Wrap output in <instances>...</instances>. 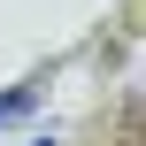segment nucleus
Instances as JSON below:
<instances>
[{"label": "nucleus", "mask_w": 146, "mask_h": 146, "mask_svg": "<svg viewBox=\"0 0 146 146\" xmlns=\"http://www.w3.org/2000/svg\"><path fill=\"white\" fill-rule=\"evenodd\" d=\"M31 100H38V92H31V85H15V92H0V123H8V115H23V108H31Z\"/></svg>", "instance_id": "obj_1"}]
</instances>
